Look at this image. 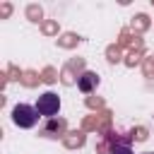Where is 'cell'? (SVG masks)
Listing matches in <instances>:
<instances>
[{
	"mask_svg": "<svg viewBox=\"0 0 154 154\" xmlns=\"http://www.w3.org/2000/svg\"><path fill=\"white\" fill-rule=\"evenodd\" d=\"M38 111H36V106H29V103H17L14 108H12V123L17 125V128H34L36 123H38Z\"/></svg>",
	"mask_w": 154,
	"mask_h": 154,
	"instance_id": "cell-1",
	"label": "cell"
},
{
	"mask_svg": "<svg viewBox=\"0 0 154 154\" xmlns=\"http://www.w3.org/2000/svg\"><path fill=\"white\" fill-rule=\"evenodd\" d=\"M36 111H38V116H43V118L58 116V111H60V96H58L55 91H43V94L36 99Z\"/></svg>",
	"mask_w": 154,
	"mask_h": 154,
	"instance_id": "cell-2",
	"label": "cell"
},
{
	"mask_svg": "<svg viewBox=\"0 0 154 154\" xmlns=\"http://www.w3.org/2000/svg\"><path fill=\"white\" fill-rule=\"evenodd\" d=\"M77 87H79V91L91 94V91L99 87V75H96V72H91V70L82 72V77H77Z\"/></svg>",
	"mask_w": 154,
	"mask_h": 154,
	"instance_id": "cell-3",
	"label": "cell"
},
{
	"mask_svg": "<svg viewBox=\"0 0 154 154\" xmlns=\"http://www.w3.org/2000/svg\"><path fill=\"white\" fill-rule=\"evenodd\" d=\"M111 154H135L130 149V144H113L111 147Z\"/></svg>",
	"mask_w": 154,
	"mask_h": 154,
	"instance_id": "cell-4",
	"label": "cell"
},
{
	"mask_svg": "<svg viewBox=\"0 0 154 154\" xmlns=\"http://www.w3.org/2000/svg\"><path fill=\"white\" fill-rule=\"evenodd\" d=\"M142 154H154V152H142Z\"/></svg>",
	"mask_w": 154,
	"mask_h": 154,
	"instance_id": "cell-5",
	"label": "cell"
}]
</instances>
